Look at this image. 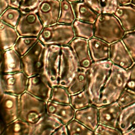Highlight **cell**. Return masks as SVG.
<instances>
[{
	"mask_svg": "<svg viewBox=\"0 0 135 135\" xmlns=\"http://www.w3.org/2000/svg\"><path fill=\"white\" fill-rule=\"evenodd\" d=\"M52 89L49 80L42 73L28 78L26 91L44 101L50 100Z\"/></svg>",
	"mask_w": 135,
	"mask_h": 135,
	"instance_id": "11",
	"label": "cell"
},
{
	"mask_svg": "<svg viewBox=\"0 0 135 135\" xmlns=\"http://www.w3.org/2000/svg\"><path fill=\"white\" fill-rule=\"evenodd\" d=\"M44 27L35 8L21 13L15 28L21 36L38 37Z\"/></svg>",
	"mask_w": 135,
	"mask_h": 135,
	"instance_id": "9",
	"label": "cell"
},
{
	"mask_svg": "<svg viewBox=\"0 0 135 135\" xmlns=\"http://www.w3.org/2000/svg\"><path fill=\"white\" fill-rule=\"evenodd\" d=\"M75 110L70 104H62L49 100L46 103V113L67 124L74 118Z\"/></svg>",
	"mask_w": 135,
	"mask_h": 135,
	"instance_id": "17",
	"label": "cell"
},
{
	"mask_svg": "<svg viewBox=\"0 0 135 135\" xmlns=\"http://www.w3.org/2000/svg\"><path fill=\"white\" fill-rule=\"evenodd\" d=\"M128 81L126 88L135 92V62L128 70Z\"/></svg>",
	"mask_w": 135,
	"mask_h": 135,
	"instance_id": "40",
	"label": "cell"
},
{
	"mask_svg": "<svg viewBox=\"0 0 135 135\" xmlns=\"http://www.w3.org/2000/svg\"><path fill=\"white\" fill-rule=\"evenodd\" d=\"M117 102L122 109L135 104V92L126 88L117 100Z\"/></svg>",
	"mask_w": 135,
	"mask_h": 135,
	"instance_id": "36",
	"label": "cell"
},
{
	"mask_svg": "<svg viewBox=\"0 0 135 135\" xmlns=\"http://www.w3.org/2000/svg\"><path fill=\"white\" fill-rule=\"evenodd\" d=\"M41 0H22L19 9L21 13H25L35 9Z\"/></svg>",
	"mask_w": 135,
	"mask_h": 135,
	"instance_id": "39",
	"label": "cell"
},
{
	"mask_svg": "<svg viewBox=\"0 0 135 135\" xmlns=\"http://www.w3.org/2000/svg\"><path fill=\"white\" fill-rule=\"evenodd\" d=\"M70 95L67 88L57 85L53 87L50 100L62 104H70Z\"/></svg>",
	"mask_w": 135,
	"mask_h": 135,
	"instance_id": "33",
	"label": "cell"
},
{
	"mask_svg": "<svg viewBox=\"0 0 135 135\" xmlns=\"http://www.w3.org/2000/svg\"><path fill=\"white\" fill-rule=\"evenodd\" d=\"M74 119L94 132L99 124V108L92 104L84 109L75 110Z\"/></svg>",
	"mask_w": 135,
	"mask_h": 135,
	"instance_id": "18",
	"label": "cell"
},
{
	"mask_svg": "<svg viewBox=\"0 0 135 135\" xmlns=\"http://www.w3.org/2000/svg\"><path fill=\"white\" fill-rule=\"evenodd\" d=\"M112 63L110 60L93 62L89 69V81L86 87L93 105L97 107L103 87L110 73Z\"/></svg>",
	"mask_w": 135,
	"mask_h": 135,
	"instance_id": "2",
	"label": "cell"
},
{
	"mask_svg": "<svg viewBox=\"0 0 135 135\" xmlns=\"http://www.w3.org/2000/svg\"><path fill=\"white\" fill-rule=\"evenodd\" d=\"M99 14H114L119 4L118 0H83Z\"/></svg>",
	"mask_w": 135,
	"mask_h": 135,
	"instance_id": "28",
	"label": "cell"
},
{
	"mask_svg": "<svg viewBox=\"0 0 135 135\" xmlns=\"http://www.w3.org/2000/svg\"><path fill=\"white\" fill-rule=\"evenodd\" d=\"M68 45L73 52L80 68L88 70L93 62L89 51L88 40L76 37Z\"/></svg>",
	"mask_w": 135,
	"mask_h": 135,
	"instance_id": "15",
	"label": "cell"
},
{
	"mask_svg": "<svg viewBox=\"0 0 135 135\" xmlns=\"http://www.w3.org/2000/svg\"><path fill=\"white\" fill-rule=\"evenodd\" d=\"M76 37L89 40L94 37V24L76 19L72 24Z\"/></svg>",
	"mask_w": 135,
	"mask_h": 135,
	"instance_id": "29",
	"label": "cell"
},
{
	"mask_svg": "<svg viewBox=\"0 0 135 135\" xmlns=\"http://www.w3.org/2000/svg\"><path fill=\"white\" fill-rule=\"evenodd\" d=\"M8 1L9 7L19 8L22 0H8Z\"/></svg>",
	"mask_w": 135,
	"mask_h": 135,
	"instance_id": "42",
	"label": "cell"
},
{
	"mask_svg": "<svg viewBox=\"0 0 135 135\" xmlns=\"http://www.w3.org/2000/svg\"><path fill=\"white\" fill-rule=\"evenodd\" d=\"M88 43L93 62L109 60L110 44L94 36L88 40Z\"/></svg>",
	"mask_w": 135,
	"mask_h": 135,
	"instance_id": "22",
	"label": "cell"
},
{
	"mask_svg": "<svg viewBox=\"0 0 135 135\" xmlns=\"http://www.w3.org/2000/svg\"><path fill=\"white\" fill-rule=\"evenodd\" d=\"M132 0H118L119 5H126L131 4Z\"/></svg>",
	"mask_w": 135,
	"mask_h": 135,
	"instance_id": "44",
	"label": "cell"
},
{
	"mask_svg": "<svg viewBox=\"0 0 135 135\" xmlns=\"http://www.w3.org/2000/svg\"><path fill=\"white\" fill-rule=\"evenodd\" d=\"M1 1V14H2L9 6L8 0H0Z\"/></svg>",
	"mask_w": 135,
	"mask_h": 135,
	"instance_id": "43",
	"label": "cell"
},
{
	"mask_svg": "<svg viewBox=\"0 0 135 135\" xmlns=\"http://www.w3.org/2000/svg\"><path fill=\"white\" fill-rule=\"evenodd\" d=\"M127 81V70L113 64L110 73L102 90L97 107H100L116 102L126 89Z\"/></svg>",
	"mask_w": 135,
	"mask_h": 135,
	"instance_id": "1",
	"label": "cell"
},
{
	"mask_svg": "<svg viewBox=\"0 0 135 135\" xmlns=\"http://www.w3.org/2000/svg\"><path fill=\"white\" fill-rule=\"evenodd\" d=\"M75 37L72 24L56 23L45 26L38 36L45 45H68Z\"/></svg>",
	"mask_w": 135,
	"mask_h": 135,
	"instance_id": "5",
	"label": "cell"
},
{
	"mask_svg": "<svg viewBox=\"0 0 135 135\" xmlns=\"http://www.w3.org/2000/svg\"><path fill=\"white\" fill-rule=\"evenodd\" d=\"M70 135L73 134H87L91 135L94 134V132L77 120L73 119L67 124Z\"/></svg>",
	"mask_w": 135,
	"mask_h": 135,
	"instance_id": "35",
	"label": "cell"
},
{
	"mask_svg": "<svg viewBox=\"0 0 135 135\" xmlns=\"http://www.w3.org/2000/svg\"><path fill=\"white\" fill-rule=\"evenodd\" d=\"M89 81V69L79 70L66 88L70 94L73 95L84 90L88 85Z\"/></svg>",
	"mask_w": 135,
	"mask_h": 135,
	"instance_id": "25",
	"label": "cell"
},
{
	"mask_svg": "<svg viewBox=\"0 0 135 135\" xmlns=\"http://www.w3.org/2000/svg\"><path fill=\"white\" fill-rule=\"evenodd\" d=\"M46 103L25 91L19 96L18 118L30 123H36L46 113Z\"/></svg>",
	"mask_w": 135,
	"mask_h": 135,
	"instance_id": "4",
	"label": "cell"
},
{
	"mask_svg": "<svg viewBox=\"0 0 135 135\" xmlns=\"http://www.w3.org/2000/svg\"><path fill=\"white\" fill-rule=\"evenodd\" d=\"M98 108L99 123L118 128L122 109L117 101Z\"/></svg>",
	"mask_w": 135,
	"mask_h": 135,
	"instance_id": "16",
	"label": "cell"
},
{
	"mask_svg": "<svg viewBox=\"0 0 135 135\" xmlns=\"http://www.w3.org/2000/svg\"><path fill=\"white\" fill-rule=\"evenodd\" d=\"M76 19L91 23H94L99 16L85 2H78L73 5Z\"/></svg>",
	"mask_w": 135,
	"mask_h": 135,
	"instance_id": "27",
	"label": "cell"
},
{
	"mask_svg": "<svg viewBox=\"0 0 135 135\" xmlns=\"http://www.w3.org/2000/svg\"><path fill=\"white\" fill-rule=\"evenodd\" d=\"M33 124L17 118L5 126L1 133L2 135H32Z\"/></svg>",
	"mask_w": 135,
	"mask_h": 135,
	"instance_id": "23",
	"label": "cell"
},
{
	"mask_svg": "<svg viewBox=\"0 0 135 135\" xmlns=\"http://www.w3.org/2000/svg\"><path fill=\"white\" fill-rule=\"evenodd\" d=\"M28 77L23 72L2 73L1 93H7L20 96L26 91Z\"/></svg>",
	"mask_w": 135,
	"mask_h": 135,
	"instance_id": "10",
	"label": "cell"
},
{
	"mask_svg": "<svg viewBox=\"0 0 135 135\" xmlns=\"http://www.w3.org/2000/svg\"><path fill=\"white\" fill-rule=\"evenodd\" d=\"M53 134L55 135H63L69 134L68 128L66 124H63L61 126H60L54 133Z\"/></svg>",
	"mask_w": 135,
	"mask_h": 135,
	"instance_id": "41",
	"label": "cell"
},
{
	"mask_svg": "<svg viewBox=\"0 0 135 135\" xmlns=\"http://www.w3.org/2000/svg\"><path fill=\"white\" fill-rule=\"evenodd\" d=\"M135 126V104L122 109L118 128L123 134H127Z\"/></svg>",
	"mask_w": 135,
	"mask_h": 135,
	"instance_id": "26",
	"label": "cell"
},
{
	"mask_svg": "<svg viewBox=\"0 0 135 135\" xmlns=\"http://www.w3.org/2000/svg\"><path fill=\"white\" fill-rule=\"evenodd\" d=\"M61 51V46L46 45L42 74L47 78L53 87L59 85Z\"/></svg>",
	"mask_w": 135,
	"mask_h": 135,
	"instance_id": "8",
	"label": "cell"
},
{
	"mask_svg": "<svg viewBox=\"0 0 135 135\" xmlns=\"http://www.w3.org/2000/svg\"><path fill=\"white\" fill-rule=\"evenodd\" d=\"M21 13L18 8L9 7L1 14V21L14 27H16Z\"/></svg>",
	"mask_w": 135,
	"mask_h": 135,
	"instance_id": "34",
	"label": "cell"
},
{
	"mask_svg": "<svg viewBox=\"0 0 135 135\" xmlns=\"http://www.w3.org/2000/svg\"><path fill=\"white\" fill-rule=\"evenodd\" d=\"M131 4L135 5V0H132L131 1Z\"/></svg>",
	"mask_w": 135,
	"mask_h": 135,
	"instance_id": "47",
	"label": "cell"
},
{
	"mask_svg": "<svg viewBox=\"0 0 135 135\" xmlns=\"http://www.w3.org/2000/svg\"><path fill=\"white\" fill-rule=\"evenodd\" d=\"M63 123L57 118L45 114L36 123L33 124L32 135L53 134Z\"/></svg>",
	"mask_w": 135,
	"mask_h": 135,
	"instance_id": "19",
	"label": "cell"
},
{
	"mask_svg": "<svg viewBox=\"0 0 135 135\" xmlns=\"http://www.w3.org/2000/svg\"><path fill=\"white\" fill-rule=\"evenodd\" d=\"M23 71L22 57L13 49L3 51L1 72L4 73Z\"/></svg>",
	"mask_w": 135,
	"mask_h": 135,
	"instance_id": "20",
	"label": "cell"
},
{
	"mask_svg": "<svg viewBox=\"0 0 135 135\" xmlns=\"http://www.w3.org/2000/svg\"><path fill=\"white\" fill-rule=\"evenodd\" d=\"M75 18L73 5L68 0H62L60 2V14L57 23L72 24Z\"/></svg>",
	"mask_w": 135,
	"mask_h": 135,
	"instance_id": "30",
	"label": "cell"
},
{
	"mask_svg": "<svg viewBox=\"0 0 135 135\" xmlns=\"http://www.w3.org/2000/svg\"><path fill=\"white\" fill-rule=\"evenodd\" d=\"M94 24V36L110 44L121 40L126 33L114 14H99Z\"/></svg>",
	"mask_w": 135,
	"mask_h": 135,
	"instance_id": "3",
	"label": "cell"
},
{
	"mask_svg": "<svg viewBox=\"0 0 135 135\" xmlns=\"http://www.w3.org/2000/svg\"><path fill=\"white\" fill-rule=\"evenodd\" d=\"M68 1L71 3H75V2H80L81 0H68Z\"/></svg>",
	"mask_w": 135,
	"mask_h": 135,
	"instance_id": "46",
	"label": "cell"
},
{
	"mask_svg": "<svg viewBox=\"0 0 135 135\" xmlns=\"http://www.w3.org/2000/svg\"><path fill=\"white\" fill-rule=\"evenodd\" d=\"M2 124L5 127L18 118L19 96L7 93H1Z\"/></svg>",
	"mask_w": 135,
	"mask_h": 135,
	"instance_id": "13",
	"label": "cell"
},
{
	"mask_svg": "<svg viewBox=\"0 0 135 135\" xmlns=\"http://www.w3.org/2000/svg\"><path fill=\"white\" fill-rule=\"evenodd\" d=\"M38 37L21 36L13 46V49L22 57L28 52L38 41Z\"/></svg>",
	"mask_w": 135,
	"mask_h": 135,
	"instance_id": "32",
	"label": "cell"
},
{
	"mask_svg": "<svg viewBox=\"0 0 135 135\" xmlns=\"http://www.w3.org/2000/svg\"><path fill=\"white\" fill-rule=\"evenodd\" d=\"M109 60L113 64L126 70L134 63L122 40L110 44Z\"/></svg>",
	"mask_w": 135,
	"mask_h": 135,
	"instance_id": "14",
	"label": "cell"
},
{
	"mask_svg": "<svg viewBox=\"0 0 135 135\" xmlns=\"http://www.w3.org/2000/svg\"><path fill=\"white\" fill-rule=\"evenodd\" d=\"M121 40L135 62V30L126 32Z\"/></svg>",
	"mask_w": 135,
	"mask_h": 135,
	"instance_id": "37",
	"label": "cell"
},
{
	"mask_svg": "<svg viewBox=\"0 0 135 135\" xmlns=\"http://www.w3.org/2000/svg\"><path fill=\"white\" fill-rule=\"evenodd\" d=\"M70 104L75 110H80L92 105L90 94L86 89L75 94L70 95Z\"/></svg>",
	"mask_w": 135,
	"mask_h": 135,
	"instance_id": "31",
	"label": "cell"
},
{
	"mask_svg": "<svg viewBox=\"0 0 135 135\" xmlns=\"http://www.w3.org/2000/svg\"><path fill=\"white\" fill-rule=\"evenodd\" d=\"M36 10L44 27L56 24L60 14V2L59 0H41Z\"/></svg>",
	"mask_w": 135,
	"mask_h": 135,
	"instance_id": "12",
	"label": "cell"
},
{
	"mask_svg": "<svg viewBox=\"0 0 135 135\" xmlns=\"http://www.w3.org/2000/svg\"><path fill=\"white\" fill-rule=\"evenodd\" d=\"M127 135H135V126L127 133Z\"/></svg>",
	"mask_w": 135,
	"mask_h": 135,
	"instance_id": "45",
	"label": "cell"
},
{
	"mask_svg": "<svg viewBox=\"0 0 135 135\" xmlns=\"http://www.w3.org/2000/svg\"><path fill=\"white\" fill-rule=\"evenodd\" d=\"M94 133L95 134H123L122 132L119 128L100 123L99 124L95 130L94 131Z\"/></svg>",
	"mask_w": 135,
	"mask_h": 135,
	"instance_id": "38",
	"label": "cell"
},
{
	"mask_svg": "<svg viewBox=\"0 0 135 135\" xmlns=\"http://www.w3.org/2000/svg\"><path fill=\"white\" fill-rule=\"evenodd\" d=\"M114 15L119 19L126 32L135 30V5H119Z\"/></svg>",
	"mask_w": 135,
	"mask_h": 135,
	"instance_id": "21",
	"label": "cell"
},
{
	"mask_svg": "<svg viewBox=\"0 0 135 135\" xmlns=\"http://www.w3.org/2000/svg\"><path fill=\"white\" fill-rule=\"evenodd\" d=\"M80 69L77 59L69 45L62 46L59 85L67 88Z\"/></svg>",
	"mask_w": 135,
	"mask_h": 135,
	"instance_id": "6",
	"label": "cell"
},
{
	"mask_svg": "<svg viewBox=\"0 0 135 135\" xmlns=\"http://www.w3.org/2000/svg\"><path fill=\"white\" fill-rule=\"evenodd\" d=\"M59 1H62V0H59Z\"/></svg>",
	"mask_w": 135,
	"mask_h": 135,
	"instance_id": "48",
	"label": "cell"
},
{
	"mask_svg": "<svg viewBox=\"0 0 135 135\" xmlns=\"http://www.w3.org/2000/svg\"><path fill=\"white\" fill-rule=\"evenodd\" d=\"M46 47V45L38 41L28 52L22 56L23 72L28 78L42 73Z\"/></svg>",
	"mask_w": 135,
	"mask_h": 135,
	"instance_id": "7",
	"label": "cell"
},
{
	"mask_svg": "<svg viewBox=\"0 0 135 135\" xmlns=\"http://www.w3.org/2000/svg\"><path fill=\"white\" fill-rule=\"evenodd\" d=\"M0 35L3 51L14 46L20 37L19 34L15 27L1 21Z\"/></svg>",
	"mask_w": 135,
	"mask_h": 135,
	"instance_id": "24",
	"label": "cell"
}]
</instances>
